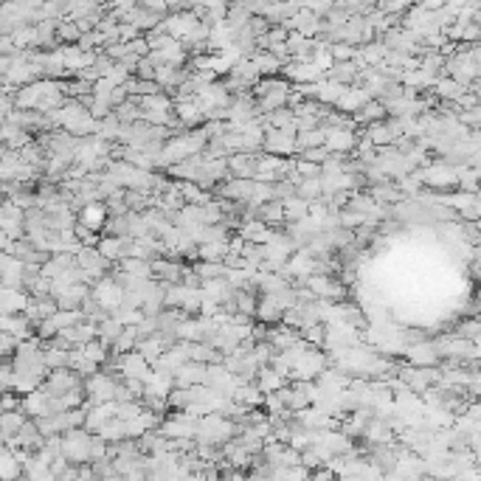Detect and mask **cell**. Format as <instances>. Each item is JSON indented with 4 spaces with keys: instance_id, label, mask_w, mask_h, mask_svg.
Segmentation results:
<instances>
[{
    "instance_id": "7c38bea8",
    "label": "cell",
    "mask_w": 481,
    "mask_h": 481,
    "mask_svg": "<svg viewBox=\"0 0 481 481\" xmlns=\"http://www.w3.org/2000/svg\"><path fill=\"white\" fill-rule=\"evenodd\" d=\"M254 321L262 324V326H276V324H282V307L276 304L273 295H259V304H256Z\"/></svg>"
},
{
    "instance_id": "4dcf8cb0",
    "label": "cell",
    "mask_w": 481,
    "mask_h": 481,
    "mask_svg": "<svg viewBox=\"0 0 481 481\" xmlns=\"http://www.w3.org/2000/svg\"><path fill=\"white\" fill-rule=\"evenodd\" d=\"M113 115L118 118V124H135L138 122V115H141V110H138V99H127L124 104H118V107H113Z\"/></svg>"
},
{
    "instance_id": "1f68e13d",
    "label": "cell",
    "mask_w": 481,
    "mask_h": 481,
    "mask_svg": "<svg viewBox=\"0 0 481 481\" xmlns=\"http://www.w3.org/2000/svg\"><path fill=\"white\" fill-rule=\"evenodd\" d=\"M82 34H79V28L71 23V20H56V43L59 45H76V40H79Z\"/></svg>"
},
{
    "instance_id": "b9f144b4",
    "label": "cell",
    "mask_w": 481,
    "mask_h": 481,
    "mask_svg": "<svg viewBox=\"0 0 481 481\" xmlns=\"http://www.w3.org/2000/svg\"><path fill=\"white\" fill-rule=\"evenodd\" d=\"M295 175L302 177V180H313V177H321V166L307 164V161H298V158H295Z\"/></svg>"
},
{
    "instance_id": "4fadbf2b",
    "label": "cell",
    "mask_w": 481,
    "mask_h": 481,
    "mask_svg": "<svg viewBox=\"0 0 481 481\" xmlns=\"http://www.w3.org/2000/svg\"><path fill=\"white\" fill-rule=\"evenodd\" d=\"M366 102H372V93H369V90H366L363 85H349V87H346V93L341 96V102H338L335 107L344 110V115H346V113L355 115V113H357L360 107H363Z\"/></svg>"
},
{
    "instance_id": "ee69618b",
    "label": "cell",
    "mask_w": 481,
    "mask_h": 481,
    "mask_svg": "<svg viewBox=\"0 0 481 481\" xmlns=\"http://www.w3.org/2000/svg\"><path fill=\"white\" fill-rule=\"evenodd\" d=\"M14 352H17V338H12L9 333H0V357H14Z\"/></svg>"
},
{
    "instance_id": "8992f818",
    "label": "cell",
    "mask_w": 481,
    "mask_h": 481,
    "mask_svg": "<svg viewBox=\"0 0 481 481\" xmlns=\"http://www.w3.org/2000/svg\"><path fill=\"white\" fill-rule=\"evenodd\" d=\"M115 366H118V377L122 380H146L149 377V363L138 355V352H130V355H122V357H115Z\"/></svg>"
},
{
    "instance_id": "7bdbcfd3",
    "label": "cell",
    "mask_w": 481,
    "mask_h": 481,
    "mask_svg": "<svg viewBox=\"0 0 481 481\" xmlns=\"http://www.w3.org/2000/svg\"><path fill=\"white\" fill-rule=\"evenodd\" d=\"M28 287H32V298H34V302H40V298H48V295H51V282L43 279V276H37Z\"/></svg>"
},
{
    "instance_id": "f6af8a7d",
    "label": "cell",
    "mask_w": 481,
    "mask_h": 481,
    "mask_svg": "<svg viewBox=\"0 0 481 481\" xmlns=\"http://www.w3.org/2000/svg\"><path fill=\"white\" fill-rule=\"evenodd\" d=\"M138 37H144L135 25H130V23H118V43H133V40H138Z\"/></svg>"
},
{
    "instance_id": "9c48e42d",
    "label": "cell",
    "mask_w": 481,
    "mask_h": 481,
    "mask_svg": "<svg viewBox=\"0 0 481 481\" xmlns=\"http://www.w3.org/2000/svg\"><path fill=\"white\" fill-rule=\"evenodd\" d=\"M256 158H259V155H248V153L228 155V158H225L228 175H231V177H236V180H254V172H256Z\"/></svg>"
},
{
    "instance_id": "5b68a950",
    "label": "cell",
    "mask_w": 481,
    "mask_h": 481,
    "mask_svg": "<svg viewBox=\"0 0 481 481\" xmlns=\"http://www.w3.org/2000/svg\"><path fill=\"white\" fill-rule=\"evenodd\" d=\"M90 293H93L96 304H99L102 310H107V313H115L118 307H122V302H124V290L118 287L110 276H104L102 282H96L93 287H90Z\"/></svg>"
},
{
    "instance_id": "60d3db41",
    "label": "cell",
    "mask_w": 481,
    "mask_h": 481,
    "mask_svg": "<svg viewBox=\"0 0 481 481\" xmlns=\"http://www.w3.org/2000/svg\"><path fill=\"white\" fill-rule=\"evenodd\" d=\"M326 158H329V153H326L324 146H315V149H304V153H298V161H307V164H315V166H321Z\"/></svg>"
},
{
    "instance_id": "f35d334b",
    "label": "cell",
    "mask_w": 481,
    "mask_h": 481,
    "mask_svg": "<svg viewBox=\"0 0 481 481\" xmlns=\"http://www.w3.org/2000/svg\"><path fill=\"white\" fill-rule=\"evenodd\" d=\"M34 310H37V321H48L56 315V302L48 295V298H40V302H34Z\"/></svg>"
},
{
    "instance_id": "5bb4252c",
    "label": "cell",
    "mask_w": 481,
    "mask_h": 481,
    "mask_svg": "<svg viewBox=\"0 0 481 481\" xmlns=\"http://www.w3.org/2000/svg\"><path fill=\"white\" fill-rule=\"evenodd\" d=\"M175 388H192V385H205V366L203 363H183L175 374Z\"/></svg>"
},
{
    "instance_id": "ba28073f",
    "label": "cell",
    "mask_w": 481,
    "mask_h": 481,
    "mask_svg": "<svg viewBox=\"0 0 481 481\" xmlns=\"http://www.w3.org/2000/svg\"><path fill=\"white\" fill-rule=\"evenodd\" d=\"M0 333H9L12 338H17V344L34 338V326L23 313L20 315H0Z\"/></svg>"
},
{
    "instance_id": "4316f807",
    "label": "cell",
    "mask_w": 481,
    "mask_h": 481,
    "mask_svg": "<svg viewBox=\"0 0 481 481\" xmlns=\"http://www.w3.org/2000/svg\"><path fill=\"white\" fill-rule=\"evenodd\" d=\"M192 270L197 273L200 282H212V279H225V265L223 262H194Z\"/></svg>"
},
{
    "instance_id": "83f0119b",
    "label": "cell",
    "mask_w": 481,
    "mask_h": 481,
    "mask_svg": "<svg viewBox=\"0 0 481 481\" xmlns=\"http://www.w3.org/2000/svg\"><path fill=\"white\" fill-rule=\"evenodd\" d=\"M79 352H82V357H85V360H90V363H96L99 369H102V366L107 363V360H110V349H107V346H102L96 338H93V341H87L85 346H79Z\"/></svg>"
},
{
    "instance_id": "6da1fadb",
    "label": "cell",
    "mask_w": 481,
    "mask_h": 481,
    "mask_svg": "<svg viewBox=\"0 0 481 481\" xmlns=\"http://www.w3.org/2000/svg\"><path fill=\"white\" fill-rule=\"evenodd\" d=\"M236 436V423H231V419L220 416V414H208V416H200L197 423V436L194 442L200 445H225Z\"/></svg>"
},
{
    "instance_id": "e0dca14e",
    "label": "cell",
    "mask_w": 481,
    "mask_h": 481,
    "mask_svg": "<svg viewBox=\"0 0 481 481\" xmlns=\"http://www.w3.org/2000/svg\"><path fill=\"white\" fill-rule=\"evenodd\" d=\"M231 400L236 403V405H243V408H248V411H254V408H259L262 405V392L256 388V383H243L236 388V392L231 394Z\"/></svg>"
},
{
    "instance_id": "cb8c5ba5",
    "label": "cell",
    "mask_w": 481,
    "mask_h": 481,
    "mask_svg": "<svg viewBox=\"0 0 481 481\" xmlns=\"http://www.w3.org/2000/svg\"><path fill=\"white\" fill-rule=\"evenodd\" d=\"M377 205H385V203H403L405 197L400 194V189L397 186H392V183H380V186H369V192H366Z\"/></svg>"
},
{
    "instance_id": "d4e9b609",
    "label": "cell",
    "mask_w": 481,
    "mask_h": 481,
    "mask_svg": "<svg viewBox=\"0 0 481 481\" xmlns=\"http://www.w3.org/2000/svg\"><path fill=\"white\" fill-rule=\"evenodd\" d=\"M234 304H236V313H239V315L254 318L256 304H259V293H256V290H236V293H234Z\"/></svg>"
},
{
    "instance_id": "836d02e7",
    "label": "cell",
    "mask_w": 481,
    "mask_h": 481,
    "mask_svg": "<svg viewBox=\"0 0 481 481\" xmlns=\"http://www.w3.org/2000/svg\"><path fill=\"white\" fill-rule=\"evenodd\" d=\"M166 405H169L172 414L186 411L189 408V388H172L169 397H166Z\"/></svg>"
},
{
    "instance_id": "d6a6232c",
    "label": "cell",
    "mask_w": 481,
    "mask_h": 481,
    "mask_svg": "<svg viewBox=\"0 0 481 481\" xmlns=\"http://www.w3.org/2000/svg\"><path fill=\"white\" fill-rule=\"evenodd\" d=\"M295 197H302L304 203H313L321 197V177H313V180H302L295 186Z\"/></svg>"
},
{
    "instance_id": "d590c367",
    "label": "cell",
    "mask_w": 481,
    "mask_h": 481,
    "mask_svg": "<svg viewBox=\"0 0 481 481\" xmlns=\"http://www.w3.org/2000/svg\"><path fill=\"white\" fill-rule=\"evenodd\" d=\"M74 236H76V243H79L82 248H93V245H99V234H96V231H90V228H85L82 223L74 225Z\"/></svg>"
},
{
    "instance_id": "e575fe53",
    "label": "cell",
    "mask_w": 481,
    "mask_h": 481,
    "mask_svg": "<svg viewBox=\"0 0 481 481\" xmlns=\"http://www.w3.org/2000/svg\"><path fill=\"white\" fill-rule=\"evenodd\" d=\"M298 335H304V344L307 346H313V349H321V344H324V335H326V329H324V324H313V326H304L302 333Z\"/></svg>"
},
{
    "instance_id": "8fae6325",
    "label": "cell",
    "mask_w": 481,
    "mask_h": 481,
    "mask_svg": "<svg viewBox=\"0 0 481 481\" xmlns=\"http://www.w3.org/2000/svg\"><path fill=\"white\" fill-rule=\"evenodd\" d=\"M172 388H175L172 374H166V372H149V377L144 380V397H161V400H166Z\"/></svg>"
},
{
    "instance_id": "3957f363",
    "label": "cell",
    "mask_w": 481,
    "mask_h": 481,
    "mask_svg": "<svg viewBox=\"0 0 481 481\" xmlns=\"http://www.w3.org/2000/svg\"><path fill=\"white\" fill-rule=\"evenodd\" d=\"M262 155L273 158H293L295 155V133L293 130H273L267 127L262 138Z\"/></svg>"
},
{
    "instance_id": "74e56055",
    "label": "cell",
    "mask_w": 481,
    "mask_h": 481,
    "mask_svg": "<svg viewBox=\"0 0 481 481\" xmlns=\"http://www.w3.org/2000/svg\"><path fill=\"white\" fill-rule=\"evenodd\" d=\"M282 326H287V329H295V333H302V329H304V318H302V310H298V307H290V310H284V313H282Z\"/></svg>"
},
{
    "instance_id": "ffe728a7",
    "label": "cell",
    "mask_w": 481,
    "mask_h": 481,
    "mask_svg": "<svg viewBox=\"0 0 481 481\" xmlns=\"http://www.w3.org/2000/svg\"><path fill=\"white\" fill-rule=\"evenodd\" d=\"M23 478V465L14 459L9 447H0V481H20Z\"/></svg>"
},
{
    "instance_id": "2e32d148",
    "label": "cell",
    "mask_w": 481,
    "mask_h": 481,
    "mask_svg": "<svg viewBox=\"0 0 481 481\" xmlns=\"http://www.w3.org/2000/svg\"><path fill=\"white\" fill-rule=\"evenodd\" d=\"M76 223H82L85 228H90V231H96L99 234V228L107 223V212H104V203H93V205H85L82 212H79V217H76Z\"/></svg>"
},
{
    "instance_id": "9a60e30c",
    "label": "cell",
    "mask_w": 481,
    "mask_h": 481,
    "mask_svg": "<svg viewBox=\"0 0 481 481\" xmlns=\"http://www.w3.org/2000/svg\"><path fill=\"white\" fill-rule=\"evenodd\" d=\"M87 295H90V287H87V284H71L63 295H56L54 302H56V310L71 313V310H79V304L85 302Z\"/></svg>"
},
{
    "instance_id": "ab89813d",
    "label": "cell",
    "mask_w": 481,
    "mask_h": 481,
    "mask_svg": "<svg viewBox=\"0 0 481 481\" xmlns=\"http://www.w3.org/2000/svg\"><path fill=\"white\" fill-rule=\"evenodd\" d=\"M107 442L104 439H99V436H93L90 439V465H96V462H104L107 459Z\"/></svg>"
},
{
    "instance_id": "484cf974",
    "label": "cell",
    "mask_w": 481,
    "mask_h": 481,
    "mask_svg": "<svg viewBox=\"0 0 481 481\" xmlns=\"http://www.w3.org/2000/svg\"><path fill=\"white\" fill-rule=\"evenodd\" d=\"M282 203V212H284V223H298V220H304L307 217V203L302 197H284L279 200Z\"/></svg>"
},
{
    "instance_id": "52a82bcc",
    "label": "cell",
    "mask_w": 481,
    "mask_h": 481,
    "mask_svg": "<svg viewBox=\"0 0 481 481\" xmlns=\"http://www.w3.org/2000/svg\"><path fill=\"white\" fill-rule=\"evenodd\" d=\"M405 355H408V366H416V369H431L439 363L434 341H416L414 346L405 349Z\"/></svg>"
},
{
    "instance_id": "8d00e7d4",
    "label": "cell",
    "mask_w": 481,
    "mask_h": 481,
    "mask_svg": "<svg viewBox=\"0 0 481 481\" xmlns=\"http://www.w3.org/2000/svg\"><path fill=\"white\" fill-rule=\"evenodd\" d=\"M329 54H333V63H352L357 48L355 45H346V43H335V45H329Z\"/></svg>"
},
{
    "instance_id": "603a6c76",
    "label": "cell",
    "mask_w": 481,
    "mask_h": 481,
    "mask_svg": "<svg viewBox=\"0 0 481 481\" xmlns=\"http://www.w3.org/2000/svg\"><path fill=\"white\" fill-rule=\"evenodd\" d=\"M113 267H115V270H122V273L135 276V279H153V273H149V262H141V259H133V256L118 259Z\"/></svg>"
},
{
    "instance_id": "d6986e66",
    "label": "cell",
    "mask_w": 481,
    "mask_h": 481,
    "mask_svg": "<svg viewBox=\"0 0 481 481\" xmlns=\"http://www.w3.org/2000/svg\"><path fill=\"white\" fill-rule=\"evenodd\" d=\"M287 385V380L284 377H279L270 366H262L259 372H256V388L262 392V397L265 394H273V392H279V388H284Z\"/></svg>"
},
{
    "instance_id": "44dd1931",
    "label": "cell",
    "mask_w": 481,
    "mask_h": 481,
    "mask_svg": "<svg viewBox=\"0 0 481 481\" xmlns=\"http://www.w3.org/2000/svg\"><path fill=\"white\" fill-rule=\"evenodd\" d=\"M14 51H32L37 45V32H34V25L32 23H25V25H17L14 32L9 34Z\"/></svg>"
},
{
    "instance_id": "f546056e",
    "label": "cell",
    "mask_w": 481,
    "mask_h": 481,
    "mask_svg": "<svg viewBox=\"0 0 481 481\" xmlns=\"http://www.w3.org/2000/svg\"><path fill=\"white\" fill-rule=\"evenodd\" d=\"M326 135L324 130H310V133H295V155L298 153H304V149H315V146H324Z\"/></svg>"
},
{
    "instance_id": "ac0fdd59",
    "label": "cell",
    "mask_w": 481,
    "mask_h": 481,
    "mask_svg": "<svg viewBox=\"0 0 481 481\" xmlns=\"http://www.w3.org/2000/svg\"><path fill=\"white\" fill-rule=\"evenodd\" d=\"M434 93H436V99L439 102H445V104H454L462 93H465V87L459 85V82H454L450 76H439L436 79V85H434Z\"/></svg>"
},
{
    "instance_id": "7a4b0ae2",
    "label": "cell",
    "mask_w": 481,
    "mask_h": 481,
    "mask_svg": "<svg viewBox=\"0 0 481 481\" xmlns=\"http://www.w3.org/2000/svg\"><path fill=\"white\" fill-rule=\"evenodd\" d=\"M90 436L87 431L82 428H74V431H65L63 434V445H59V456H63L68 465H90Z\"/></svg>"
},
{
    "instance_id": "7402d4cb",
    "label": "cell",
    "mask_w": 481,
    "mask_h": 481,
    "mask_svg": "<svg viewBox=\"0 0 481 481\" xmlns=\"http://www.w3.org/2000/svg\"><path fill=\"white\" fill-rule=\"evenodd\" d=\"M122 329H124V326H122V324H118V321L110 315V318H104V321L96 326V341H99L102 346H107V349H110V346L115 344V338L122 335Z\"/></svg>"
},
{
    "instance_id": "277c9868",
    "label": "cell",
    "mask_w": 481,
    "mask_h": 481,
    "mask_svg": "<svg viewBox=\"0 0 481 481\" xmlns=\"http://www.w3.org/2000/svg\"><path fill=\"white\" fill-rule=\"evenodd\" d=\"M82 385V380L76 377V372H71V369H54V372H48V377L43 380V392L45 394H51V397H63V394H68V392H74V388H79Z\"/></svg>"
},
{
    "instance_id": "f1b7e54d",
    "label": "cell",
    "mask_w": 481,
    "mask_h": 481,
    "mask_svg": "<svg viewBox=\"0 0 481 481\" xmlns=\"http://www.w3.org/2000/svg\"><path fill=\"white\" fill-rule=\"evenodd\" d=\"M228 256V243H203L197 245V262H223Z\"/></svg>"
},
{
    "instance_id": "30bf717a",
    "label": "cell",
    "mask_w": 481,
    "mask_h": 481,
    "mask_svg": "<svg viewBox=\"0 0 481 481\" xmlns=\"http://www.w3.org/2000/svg\"><path fill=\"white\" fill-rule=\"evenodd\" d=\"M385 118H388L385 107H383L377 99H372V102H366L363 107H360V110L352 115V122H355V127L366 130V127H372V124H380V122H385Z\"/></svg>"
}]
</instances>
